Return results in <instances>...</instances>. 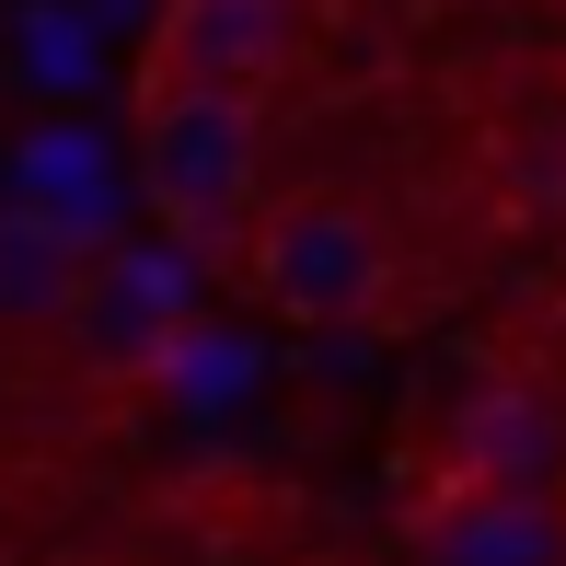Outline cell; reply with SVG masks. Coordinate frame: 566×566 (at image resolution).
<instances>
[{
  "mask_svg": "<svg viewBox=\"0 0 566 566\" xmlns=\"http://www.w3.org/2000/svg\"><path fill=\"white\" fill-rule=\"evenodd\" d=\"M254 186H266L254 93H139V197L186 254H243Z\"/></svg>",
  "mask_w": 566,
  "mask_h": 566,
  "instance_id": "cell-1",
  "label": "cell"
},
{
  "mask_svg": "<svg viewBox=\"0 0 566 566\" xmlns=\"http://www.w3.org/2000/svg\"><path fill=\"white\" fill-rule=\"evenodd\" d=\"M243 290L277 324H370L394 301V231L358 209V197H290L243 243Z\"/></svg>",
  "mask_w": 566,
  "mask_h": 566,
  "instance_id": "cell-2",
  "label": "cell"
},
{
  "mask_svg": "<svg viewBox=\"0 0 566 566\" xmlns=\"http://www.w3.org/2000/svg\"><path fill=\"white\" fill-rule=\"evenodd\" d=\"M324 35V0H163L139 46V93H254L266 105Z\"/></svg>",
  "mask_w": 566,
  "mask_h": 566,
  "instance_id": "cell-3",
  "label": "cell"
},
{
  "mask_svg": "<svg viewBox=\"0 0 566 566\" xmlns=\"http://www.w3.org/2000/svg\"><path fill=\"white\" fill-rule=\"evenodd\" d=\"M440 485H497V497H532V485H566V417L544 381L485 370L474 394L440 417Z\"/></svg>",
  "mask_w": 566,
  "mask_h": 566,
  "instance_id": "cell-4",
  "label": "cell"
},
{
  "mask_svg": "<svg viewBox=\"0 0 566 566\" xmlns=\"http://www.w3.org/2000/svg\"><path fill=\"white\" fill-rule=\"evenodd\" d=\"M417 566H566V485L497 497V485H428L405 509Z\"/></svg>",
  "mask_w": 566,
  "mask_h": 566,
  "instance_id": "cell-5",
  "label": "cell"
},
{
  "mask_svg": "<svg viewBox=\"0 0 566 566\" xmlns=\"http://www.w3.org/2000/svg\"><path fill=\"white\" fill-rule=\"evenodd\" d=\"M93 231L35 209V197H12L0 209V336H46V324H70L93 301Z\"/></svg>",
  "mask_w": 566,
  "mask_h": 566,
  "instance_id": "cell-6",
  "label": "cell"
},
{
  "mask_svg": "<svg viewBox=\"0 0 566 566\" xmlns=\"http://www.w3.org/2000/svg\"><path fill=\"white\" fill-rule=\"evenodd\" d=\"M186 254H116L105 277H93V301L82 313H105V336L116 358H174V336H186Z\"/></svg>",
  "mask_w": 566,
  "mask_h": 566,
  "instance_id": "cell-7",
  "label": "cell"
}]
</instances>
